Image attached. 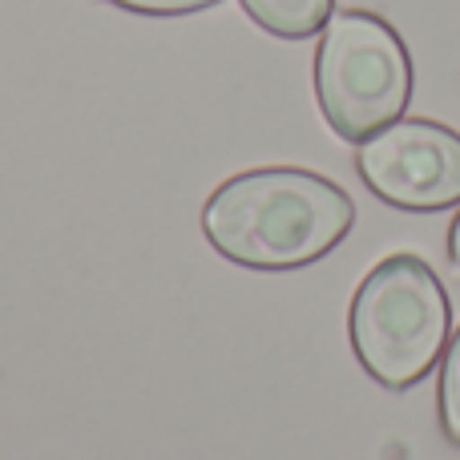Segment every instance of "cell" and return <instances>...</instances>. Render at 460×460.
<instances>
[{
  "instance_id": "cell-6",
  "label": "cell",
  "mask_w": 460,
  "mask_h": 460,
  "mask_svg": "<svg viewBox=\"0 0 460 460\" xmlns=\"http://www.w3.org/2000/svg\"><path fill=\"white\" fill-rule=\"evenodd\" d=\"M437 404H440V429L445 437L460 448V327L453 335L445 351V367H440V392H437Z\"/></svg>"
},
{
  "instance_id": "cell-1",
  "label": "cell",
  "mask_w": 460,
  "mask_h": 460,
  "mask_svg": "<svg viewBox=\"0 0 460 460\" xmlns=\"http://www.w3.org/2000/svg\"><path fill=\"white\" fill-rule=\"evenodd\" d=\"M356 202L332 178L299 166L234 174L202 207L207 243L251 270H295L319 262L348 238Z\"/></svg>"
},
{
  "instance_id": "cell-2",
  "label": "cell",
  "mask_w": 460,
  "mask_h": 460,
  "mask_svg": "<svg viewBox=\"0 0 460 460\" xmlns=\"http://www.w3.org/2000/svg\"><path fill=\"white\" fill-rule=\"evenodd\" d=\"M448 295L420 254H388L351 299V348L388 392H408L432 372L448 340Z\"/></svg>"
},
{
  "instance_id": "cell-8",
  "label": "cell",
  "mask_w": 460,
  "mask_h": 460,
  "mask_svg": "<svg viewBox=\"0 0 460 460\" xmlns=\"http://www.w3.org/2000/svg\"><path fill=\"white\" fill-rule=\"evenodd\" d=\"M448 259L460 267V215L453 218V226H448Z\"/></svg>"
},
{
  "instance_id": "cell-5",
  "label": "cell",
  "mask_w": 460,
  "mask_h": 460,
  "mask_svg": "<svg viewBox=\"0 0 460 460\" xmlns=\"http://www.w3.org/2000/svg\"><path fill=\"white\" fill-rule=\"evenodd\" d=\"M243 8L270 37L307 40L332 21L335 0H243Z\"/></svg>"
},
{
  "instance_id": "cell-3",
  "label": "cell",
  "mask_w": 460,
  "mask_h": 460,
  "mask_svg": "<svg viewBox=\"0 0 460 460\" xmlns=\"http://www.w3.org/2000/svg\"><path fill=\"white\" fill-rule=\"evenodd\" d=\"M315 97L343 142H367L404 118L412 102V57L384 16L343 8L323 24L315 53Z\"/></svg>"
},
{
  "instance_id": "cell-7",
  "label": "cell",
  "mask_w": 460,
  "mask_h": 460,
  "mask_svg": "<svg viewBox=\"0 0 460 460\" xmlns=\"http://www.w3.org/2000/svg\"><path fill=\"white\" fill-rule=\"evenodd\" d=\"M113 8H126L137 16H190V13H207L218 8L223 0H105Z\"/></svg>"
},
{
  "instance_id": "cell-4",
  "label": "cell",
  "mask_w": 460,
  "mask_h": 460,
  "mask_svg": "<svg viewBox=\"0 0 460 460\" xmlns=\"http://www.w3.org/2000/svg\"><path fill=\"white\" fill-rule=\"evenodd\" d=\"M356 170L388 207L448 210L460 202V134L429 118H400L359 142Z\"/></svg>"
}]
</instances>
